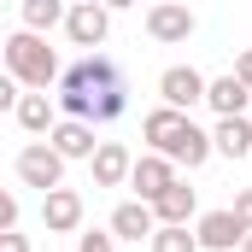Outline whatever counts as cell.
I'll use <instances>...</instances> for the list:
<instances>
[{
	"mask_svg": "<svg viewBox=\"0 0 252 252\" xmlns=\"http://www.w3.org/2000/svg\"><path fill=\"white\" fill-rule=\"evenodd\" d=\"M76 252H118V235L112 229H88V235H76Z\"/></svg>",
	"mask_w": 252,
	"mask_h": 252,
	"instance_id": "20",
	"label": "cell"
},
{
	"mask_svg": "<svg viewBox=\"0 0 252 252\" xmlns=\"http://www.w3.org/2000/svg\"><path fill=\"white\" fill-rule=\"evenodd\" d=\"M229 211L241 217V229L252 235V188H241V193H235V205H229Z\"/></svg>",
	"mask_w": 252,
	"mask_h": 252,
	"instance_id": "22",
	"label": "cell"
},
{
	"mask_svg": "<svg viewBox=\"0 0 252 252\" xmlns=\"http://www.w3.org/2000/svg\"><path fill=\"white\" fill-rule=\"evenodd\" d=\"M112 235H118V241H147V247H153V235H158V217H153V205L124 199V205L112 211Z\"/></svg>",
	"mask_w": 252,
	"mask_h": 252,
	"instance_id": "13",
	"label": "cell"
},
{
	"mask_svg": "<svg viewBox=\"0 0 252 252\" xmlns=\"http://www.w3.org/2000/svg\"><path fill=\"white\" fill-rule=\"evenodd\" d=\"M205 106L217 112V124L223 118H247V106H252V88L229 70V76H211V94H205Z\"/></svg>",
	"mask_w": 252,
	"mask_h": 252,
	"instance_id": "12",
	"label": "cell"
},
{
	"mask_svg": "<svg viewBox=\"0 0 252 252\" xmlns=\"http://www.w3.org/2000/svg\"><path fill=\"white\" fill-rule=\"evenodd\" d=\"M0 235H18V193L0 199Z\"/></svg>",
	"mask_w": 252,
	"mask_h": 252,
	"instance_id": "21",
	"label": "cell"
},
{
	"mask_svg": "<svg viewBox=\"0 0 252 252\" xmlns=\"http://www.w3.org/2000/svg\"><path fill=\"white\" fill-rule=\"evenodd\" d=\"M141 141H147L158 158H170V164H188V170H199V164L217 153L211 129H199L188 112H170V106H153V112L141 118Z\"/></svg>",
	"mask_w": 252,
	"mask_h": 252,
	"instance_id": "2",
	"label": "cell"
},
{
	"mask_svg": "<svg viewBox=\"0 0 252 252\" xmlns=\"http://www.w3.org/2000/svg\"><path fill=\"white\" fill-rule=\"evenodd\" d=\"M241 252H252V235H247V247H241Z\"/></svg>",
	"mask_w": 252,
	"mask_h": 252,
	"instance_id": "25",
	"label": "cell"
},
{
	"mask_svg": "<svg viewBox=\"0 0 252 252\" xmlns=\"http://www.w3.org/2000/svg\"><path fill=\"white\" fill-rule=\"evenodd\" d=\"M235 76H241V82L252 88V47H241V59H235Z\"/></svg>",
	"mask_w": 252,
	"mask_h": 252,
	"instance_id": "23",
	"label": "cell"
},
{
	"mask_svg": "<svg viewBox=\"0 0 252 252\" xmlns=\"http://www.w3.org/2000/svg\"><path fill=\"white\" fill-rule=\"evenodd\" d=\"M12 170H18V182H24V188H41V199L64 188V158L47 147V141H30V147H18Z\"/></svg>",
	"mask_w": 252,
	"mask_h": 252,
	"instance_id": "4",
	"label": "cell"
},
{
	"mask_svg": "<svg viewBox=\"0 0 252 252\" xmlns=\"http://www.w3.org/2000/svg\"><path fill=\"white\" fill-rule=\"evenodd\" d=\"M211 141H217L223 158H247L252 153V118H223V124L211 129Z\"/></svg>",
	"mask_w": 252,
	"mask_h": 252,
	"instance_id": "17",
	"label": "cell"
},
{
	"mask_svg": "<svg viewBox=\"0 0 252 252\" xmlns=\"http://www.w3.org/2000/svg\"><path fill=\"white\" fill-rule=\"evenodd\" d=\"M176 182H182V176H176V164H170V158H158V153H141V158H135L129 188H135V199H141V205H158Z\"/></svg>",
	"mask_w": 252,
	"mask_h": 252,
	"instance_id": "6",
	"label": "cell"
},
{
	"mask_svg": "<svg viewBox=\"0 0 252 252\" xmlns=\"http://www.w3.org/2000/svg\"><path fill=\"white\" fill-rule=\"evenodd\" d=\"M106 30H112V6H94V0H76L70 18H64V35H70L76 47H88V53L106 41Z\"/></svg>",
	"mask_w": 252,
	"mask_h": 252,
	"instance_id": "8",
	"label": "cell"
},
{
	"mask_svg": "<svg viewBox=\"0 0 252 252\" xmlns=\"http://www.w3.org/2000/svg\"><path fill=\"white\" fill-rule=\"evenodd\" d=\"M59 118L70 124H112V118H124L129 112V82H124V64L106 59V53H88V59L64 64L59 76Z\"/></svg>",
	"mask_w": 252,
	"mask_h": 252,
	"instance_id": "1",
	"label": "cell"
},
{
	"mask_svg": "<svg viewBox=\"0 0 252 252\" xmlns=\"http://www.w3.org/2000/svg\"><path fill=\"white\" fill-rule=\"evenodd\" d=\"M0 252H30V241L24 235H0Z\"/></svg>",
	"mask_w": 252,
	"mask_h": 252,
	"instance_id": "24",
	"label": "cell"
},
{
	"mask_svg": "<svg viewBox=\"0 0 252 252\" xmlns=\"http://www.w3.org/2000/svg\"><path fill=\"white\" fill-rule=\"evenodd\" d=\"M6 76H12L24 94H47V88L64 76V64H59V53H53L41 35L18 30V35H6Z\"/></svg>",
	"mask_w": 252,
	"mask_h": 252,
	"instance_id": "3",
	"label": "cell"
},
{
	"mask_svg": "<svg viewBox=\"0 0 252 252\" xmlns=\"http://www.w3.org/2000/svg\"><path fill=\"white\" fill-rule=\"evenodd\" d=\"M199 211V193L188 188V182H176V188L164 193L158 205H153V217H158V229H188V217Z\"/></svg>",
	"mask_w": 252,
	"mask_h": 252,
	"instance_id": "16",
	"label": "cell"
},
{
	"mask_svg": "<svg viewBox=\"0 0 252 252\" xmlns=\"http://www.w3.org/2000/svg\"><path fill=\"white\" fill-rule=\"evenodd\" d=\"M12 118H18V129H30V135H53V129L64 124V118H59V100H53V94H24Z\"/></svg>",
	"mask_w": 252,
	"mask_h": 252,
	"instance_id": "15",
	"label": "cell"
},
{
	"mask_svg": "<svg viewBox=\"0 0 252 252\" xmlns=\"http://www.w3.org/2000/svg\"><path fill=\"white\" fill-rule=\"evenodd\" d=\"M205 94H211V82H205L193 64H170V70L158 76V106H170V112H193V106H205Z\"/></svg>",
	"mask_w": 252,
	"mask_h": 252,
	"instance_id": "5",
	"label": "cell"
},
{
	"mask_svg": "<svg viewBox=\"0 0 252 252\" xmlns=\"http://www.w3.org/2000/svg\"><path fill=\"white\" fill-rule=\"evenodd\" d=\"M147 35H153L158 47H176V41H188V35H193V12H188V6H176V0H158V6H147Z\"/></svg>",
	"mask_w": 252,
	"mask_h": 252,
	"instance_id": "9",
	"label": "cell"
},
{
	"mask_svg": "<svg viewBox=\"0 0 252 252\" xmlns=\"http://www.w3.org/2000/svg\"><path fill=\"white\" fill-rule=\"evenodd\" d=\"M47 147L59 153L64 164H70V158H88V164H94V153H100V141H94V124H70V118H64V124L47 135Z\"/></svg>",
	"mask_w": 252,
	"mask_h": 252,
	"instance_id": "14",
	"label": "cell"
},
{
	"mask_svg": "<svg viewBox=\"0 0 252 252\" xmlns=\"http://www.w3.org/2000/svg\"><path fill=\"white\" fill-rule=\"evenodd\" d=\"M153 252H205L193 229H158L153 235Z\"/></svg>",
	"mask_w": 252,
	"mask_h": 252,
	"instance_id": "19",
	"label": "cell"
},
{
	"mask_svg": "<svg viewBox=\"0 0 252 252\" xmlns=\"http://www.w3.org/2000/svg\"><path fill=\"white\" fill-rule=\"evenodd\" d=\"M193 235H199V247L205 252H241L247 247V229H241V217L223 205V211H205L199 223H193Z\"/></svg>",
	"mask_w": 252,
	"mask_h": 252,
	"instance_id": "7",
	"label": "cell"
},
{
	"mask_svg": "<svg viewBox=\"0 0 252 252\" xmlns=\"http://www.w3.org/2000/svg\"><path fill=\"white\" fill-rule=\"evenodd\" d=\"M64 18H70V6H59V0H24V30H30V35H47Z\"/></svg>",
	"mask_w": 252,
	"mask_h": 252,
	"instance_id": "18",
	"label": "cell"
},
{
	"mask_svg": "<svg viewBox=\"0 0 252 252\" xmlns=\"http://www.w3.org/2000/svg\"><path fill=\"white\" fill-rule=\"evenodd\" d=\"M41 223H47V235H76L82 229V193L76 188H59L41 199Z\"/></svg>",
	"mask_w": 252,
	"mask_h": 252,
	"instance_id": "11",
	"label": "cell"
},
{
	"mask_svg": "<svg viewBox=\"0 0 252 252\" xmlns=\"http://www.w3.org/2000/svg\"><path fill=\"white\" fill-rule=\"evenodd\" d=\"M94 188H124L129 176H135V153H129L124 141H100V153H94Z\"/></svg>",
	"mask_w": 252,
	"mask_h": 252,
	"instance_id": "10",
	"label": "cell"
}]
</instances>
